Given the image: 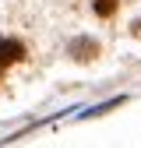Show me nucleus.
Returning a JSON list of instances; mask_svg holds the SVG:
<instances>
[{
  "label": "nucleus",
  "instance_id": "f257e3e1",
  "mask_svg": "<svg viewBox=\"0 0 141 148\" xmlns=\"http://www.w3.org/2000/svg\"><path fill=\"white\" fill-rule=\"evenodd\" d=\"M21 57H25V46L18 42V39H0V67L18 64Z\"/></svg>",
  "mask_w": 141,
  "mask_h": 148
},
{
  "label": "nucleus",
  "instance_id": "f03ea898",
  "mask_svg": "<svg viewBox=\"0 0 141 148\" xmlns=\"http://www.w3.org/2000/svg\"><path fill=\"white\" fill-rule=\"evenodd\" d=\"M70 57H78V60H92V57H95V42H92V39H78V42H70Z\"/></svg>",
  "mask_w": 141,
  "mask_h": 148
},
{
  "label": "nucleus",
  "instance_id": "7ed1b4c3",
  "mask_svg": "<svg viewBox=\"0 0 141 148\" xmlns=\"http://www.w3.org/2000/svg\"><path fill=\"white\" fill-rule=\"evenodd\" d=\"M113 11H116V0H95V14L99 18H110Z\"/></svg>",
  "mask_w": 141,
  "mask_h": 148
}]
</instances>
